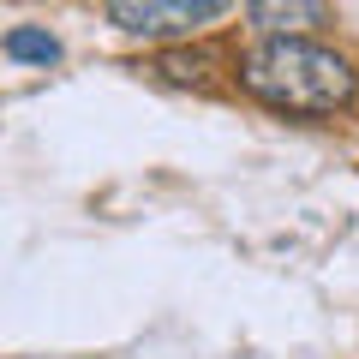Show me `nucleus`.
<instances>
[{
	"label": "nucleus",
	"mask_w": 359,
	"mask_h": 359,
	"mask_svg": "<svg viewBox=\"0 0 359 359\" xmlns=\"http://www.w3.org/2000/svg\"><path fill=\"white\" fill-rule=\"evenodd\" d=\"M240 84L257 102L287 108V114H335L353 102V66L318 42H264L240 60Z\"/></svg>",
	"instance_id": "1"
},
{
	"label": "nucleus",
	"mask_w": 359,
	"mask_h": 359,
	"mask_svg": "<svg viewBox=\"0 0 359 359\" xmlns=\"http://www.w3.org/2000/svg\"><path fill=\"white\" fill-rule=\"evenodd\" d=\"M108 18L132 36H192L216 13L204 0H108Z\"/></svg>",
	"instance_id": "2"
},
{
	"label": "nucleus",
	"mask_w": 359,
	"mask_h": 359,
	"mask_svg": "<svg viewBox=\"0 0 359 359\" xmlns=\"http://www.w3.org/2000/svg\"><path fill=\"white\" fill-rule=\"evenodd\" d=\"M252 25L269 42H306L323 25V0H252Z\"/></svg>",
	"instance_id": "3"
},
{
	"label": "nucleus",
	"mask_w": 359,
	"mask_h": 359,
	"mask_svg": "<svg viewBox=\"0 0 359 359\" xmlns=\"http://www.w3.org/2000/svg\"><path fill=\"white\" fill-rule=\"evenodd\" d=\"M6 54H13V60H42V66H54V60H60V42H54L48 30H13V36H6Z\"/></svg>",
	"instance_id": "4"
},
{
	"label": "nucleus",
	"mask_w": 359,
	"mask_h": 359,
	"mask_svg": "<svg viewBox=\"0 0 359 359\" xmlns=\"http://www.w3.org/2000/svg\"><path fill=\"white\" fill-rule=\"evenodd\" d=\"M204 66H210V54H168L162 72L174 78V84H204Z\"/></svg>",
	"instance_id": "5"
},
{
	"label": "nucleus",
	"mask_w": 359,
	"mask_h": 359,
	"mask_svg": "<svg viewBox=\"0 0 359 359\" xmlns=\"http://www.w3.org/2000/svg\"><path fill=\"white\" fill-rule=\"evenodd\" d=\"M204 6H210V13H222V6H228V0H204Z\"/></svg>",
	"instance_id": "6"
}]
</instances>
